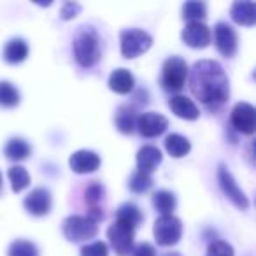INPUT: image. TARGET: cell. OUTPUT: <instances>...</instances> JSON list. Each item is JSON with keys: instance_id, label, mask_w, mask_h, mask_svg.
Wrapping results in <instances>:
<instances>
[{"instance_id": "6da1fadb", "label": "cell", "mask_w": 256, "mask_h": 256, "mask_svg": "<svg viewBox=\"0 0 256 256\" xmlns=\"http://www.w3.org/2000/svg\"><path fill=\"white\" fill-rule=\"evenodd\" d=\"M190 90L202 104L220 107L230 96L224 68L214 60H200L190 72Z\"/></svg>"}, {"instance_id": "7a4b0ae2", "label": "cell", "mask_w": 256, "mask_h": 256, "mask_svg": "<svg viewBox=\"0 0 256 256\" xmlns=\"http://www.w3.org/2000/svg\"><path fill=\"white\" fill-rule=\"evenodd\" d=\"M74 58L81 67H95L100 60V37L92 26H81L74 37Z\"/></svg>"}, {"instance_id": "3957f363", "label": "cell", "mask_w": 256, "mask_h": 256, "mask_svg": "<svg viewBox=\"0 0 256 256\" xmlns=\"http://www.w3.org/2000/svg\"><path fill=\"white\" fill-rule=\"evenodd\" d=\"M190 68L188 64L181 56H170L164 62L162 67V86L165 92L178 93L184 88L188 79Z\"/></svg>"}, {"instance_id": "277c9868", "label": "cell", "mask_w": 256, "mask_h": 256, "mask_svg": "<svg viewBox=\"0 0 256 256\" xmlns=\"http://www.w3.org/2000/svg\"><path fill=\"white\" fill-rule=\"evenodd\" d=\"M121 54L128 60L140 56L153 46V37L139 28H126L120 34Z\"/></svg>"}, {"instance_id": "5b68a950", "label": "cell", "mask_w": 256, "mask_h": 256, "mask_svg": "<svg viewBox=\"0 0 256 256\" xmlns=\"http://www.w3.org/2000/svg\"><path fill=\"white\" fill-rule=\"evenodd\" d=\"M64 235L70 242L90 240L98 234V223L92 221L88 216H68L64 221Z\"/></svg>"}, {"instance_id": "8992f818", "label": "cell", "mask_w": 256, "mask_h": 256, "mask_svg": "<svg viewBox=\"0 0 256 256\" xmlns=\"http://www.w3.org/2000/svg\"><path fill=\"white\" fill-rule=\"evenodd\" d=\"M153 234L160 246H165V248L167 246H174L178 244L182 235V223L174 214H170V216H160L154 221Z\"/></svg>"}, {"instance_id": "52a82bcc", "label": "cell", "mask_w": 256, "mask_h": 256, "mask_svg": "<svg viewBox=\"0 0 256 256\" xmlns=\"http://www.w3.org/2000/svg\"><path fill=\"white\" fill-rule=\"evenodd\" d=\"M107 238H109L110 248L120 256H128L134 249V238H136V228L128 226L124 223L114 221L107 230Z\"/></svg>"}, {"instance_id": "ba28073f", "label": "cell", "mask_w": 256, "mask_h": 256, "mask_svg": "<svg viewBox=\"0 0 256 256\" xmlns=\"http://www.w3.org/2000/svg\"><path fill=\"white\" fill-rule=\"evenodd\" d=\"M218 182H220L221 190H223V193L226 195V198L230 200L235 207H238L240 210L248 209L249 207L248 196H246V193L238 188V184L235 182L232 172L228 170L224 165H220V167H218Z\"/></svg>"}, {"instance_id": "9c48e42d", "label": "cell", "mask_w": 256, "mask_h": 256, "mask_svg": "<svg viewBox=\"0 0 256 256\" xmlns=\"http://www.w3.org/2000/svg\"><path fill=\"white\" fill-rule=\"evenodd\" d=\"M230 121H232V126H234L237 132L251 136V134H254V128H256L254 107L248 102L235 104L230 112Z\"/></svg>"}, {"instance_id": "30bf717a", "label": "cell", "mask_w": 256, "mask_h": 256, "mask_svg": "<svg viewBox=\"0 0 256 256\" xmlns=\"http://www.w3.org/2000/svg\"><path fill=\"white\" fill-rule=\"evenodd\" d=\"M181 39L186 46L195 48V50H204L212 40V34L204 22H192L186 23V26L182 28Z\"/></svg>"}, {"instance_id": "8fae6325", "label": "cell", "mask_w": 256, "mask_h": 256, "mask_svg": "<svg viewBox=\"0 0 256 256\" xmlns=\"http://www.w3.org/2000/svg\"><path fill=\"white\" fill-rule=\"evenodd\" d=\"M237 34L232 28V25L224 22H220L214 25V44H216L218 51H220L223 56L230 58L237 53Z\"/></svg>"}, {"instance_id": "7c38bea8", "label": "cell", "mask_w": 256, "mask_h": 256, "mask_svg": "<svg viewBox=\"0 0 256 256\" xmlns=\"http://www.w3.org/2000/svg\"><path fill=\"white\" fill-rule=\"evenodd\" d=\"M168 120L164 114L158 112H144L137 118V126L136 130H139V134L146 139H153L158 137L167 130Z\"/></svg>"}, {"instance_id": "4fadbf2b", "label": "cell", "mask_w": 256, "mask_h": 256, "mask_svg": "<svg viewBox=\"0 0 256 256\" xmlns=\"http://www.w3.org/2000/svg\"><path fill=\"white\" fill-rule=\"evenodd\" d=\"M26 212L32 216H46L51 210V195L46 188H36L23 200Z\"/></svg>"}, {"instance_id": "5bb4252c", "label": "cell", "mask_w": 256, "mask_h": 256, "mask_svg": "<svg viewBox=\"0 0 256 256\" xmlns=\"http://www.w3.org/2000/svg\"><path fill=\"white\" fill-rule=\"evenodd\" d=\"M68 165L76 174H90V172H95L100 167V156L95 151L81 150L72 154Z\"/></svg>"}, {"instance_id": "9a60e30c", "label": "cell", "mask_w": 256, "mask_h": 256, "mask_svg": "<svg viewBox=\"0 0 256 256\" xmlns=\"http://www.w3.org/2000/svg\"><path fill=\"white\" fill-rule=\"evenodd\" d=\"M164 160V154L156 146H142L137 153V170L144 174H153Z\"/></svg>"}, {"instance_id": "2e32d148", "label": "cell", "mask_w": 256, "mask_h": 256, "mask_svg": "<svg viewBox=\"0 0 256 256\" xmlns=\"http://www.w3.org/2000/svg\"><path fill=\"white\" fill-rule=\"evenodd\" d=\"M168 107H170V110L176 116L182 118V120L193 121L200 116V110H198V107L195 106V102L184 95L170 96V98H168Z\"/></svg>"}, {"instance_id": "e0dca14e", "label": "cell", "mask_w": 256, "mask_h": 256, "mask_svg": "<svg viewBox=\"0 0 256 256\" xmlns=\"http://www.w3.org/2000/svg\"><path fill=\"white\" fill-rule=\"evenodd\" d=\"M134 84H136V78L128 68H116L109 76V88L114 93L126 95V93H130L134 90Z\"/></svg>"}, {"instance_id": "ac0fdd59", "label": "cell", "mask_w": 256, "mask_h": 256, "mask_svg": "<svg viewBox=\"0 0 256 256\" xmlns=\"http://www.w3.org/2000/svg\"><path fill=\"white\" fill-rule=\"evenodd\" d=\"M232 20L238 25L252 26L256 23V6L254 2H234L230 9Z\"/></svg>"}, {"instance_id": "d6986e66", "label": "cell", "mask_w": 256, "mask_h": 256, "mask_svg": "<svg viewBox=\"0 0 256 256\" xmlns=\"http://www.w3.org/2000/svg\"><path fill=\"white\" fill-rule=\"evenodd\" d=\"M26 56H28V44H26L23 39L14 37V39H11L8 44H6L4 58L8 64H12V65L22 64V62L26 60Z\"/></svg>"}, {"instance_id": "ffe728a7", "label": "cell", "mask_w": 256, "mask_h": 256, "mask_svg": "<svg viewBox=\"0 0 256 256\" xmlns=\"http://www.w3.org/2000/svg\"><path fill=\"white\" fill-rule=\"evenodd\" d=\"M144 216L142 212H140V209L136 206V204H123V206L118 207L116 210V221L118 223H124L128 224V226H139L140 223H142Z\"/></svg>"}, {"instance_id": "44dd1931", "label": "cell", "mask_w": 256, "mask_h": 256, "mask_svg": "<svg viewBox=\"0 0 256 256\" xmlns=\"http://www.w3.org/2000/svg\"><path fill=\"white\" fill-rule=\"evenodd\" d=\"M137 112L132 109V107L128 106H121L116 112V128L120 130L121 134L128 136V134H132L137 126Z\"/></svg>"}, {"instance_id": "7402d4cb", "label": "cell", "mask_w": 256, "mask_h": 256, "mask_svg": "<svg viewBox=\"0 0 256 256\" xmlns=\"http://www.w3.org/2000/svg\"><path fill=\"white\" fill-rule=\"evenodd\" d=\"M30 151H32L30 144L26 142L25 139H20V137H12V139H9L8 144H6V148H4L6 156L12 162H22V160H25V158H28Z\"/></svg>"}, {"instance_id": "603a6c76", "label": "cell", "mask_w": 256, "mask_h": 256, "mask_svg": "<svg viewBox=\"0 0 256 256\" xmlns=\"http://www.w3.org/2000/svg\"><path fill=\"white\" fill-rule=\"evenodd\" d=\"M153 206L162 216H170L176 210V206H178V198L172 192H167V190H160L153 195Z\"/></svg>"}, {"instance_id": "cb8c5ba5", "label": "cell", "mask_w": 256, "mask_h": 256, "mask_svg": "<svg viewBox=\"0 0 256 256\" xmlns=\"http://www.w3.org/2000/svg\"><path fill=\"white\" fill-rule=\"evenodd\" d=\"M165 150H167V153L170 154V156L182 158L190 153L192 144H190V140L186 139V137L179 136V134H170V136H167V139H165Z\"/></svg>"}, {"instance_id": "d4e9b609", "label": "cell", "mask_w": 256, "mask_h": 256, "mask_svg": "<svg viewBox=\"0 0 256 256\" xmlns=\"http://www.w3.org/2000/svg\"><path fill=\"white\" fill-rule=\"evenodd\" d=\"M22 100V95L16 86L9 81H0V107H16Z\"/></svg>"}, {"instance_id": "484cf974", "label": "cell", "mask_w": 256, "mask_h": 256, "mask_svg": "<svg viewBox=\"0 0 256 256\" xmlns=\"http://www.w3.org/2000/svg\"><path fill=\"white\" fill-rule=\"evenodd\" d=\"M8 176H9V181H11L12 192L14 193H20L25 188H28L30 176H28V172H26L25 167H22V165H14V167L9 168Z\"/></svg>"}, {"instance_id": "4316f807", "label": "cell", "mask_w": 256, "mask_h": 256, "mask_svg": "<svg viewBox=\"0 0 256 256\" xmlns=\"http://www.w3.org/2000/svg\"><path fill=\"white\" fill-rule=\"evenodd\" d=\"M207 16V6L204 2H186L182 6V18L192 22H202Z\"/></svg>"}, {"instance_id": "83f0119b", "label": "cell", "mask_w": 256, "mask_h": 256, "mask_svg": "<svg viewBox=\"0 0 256 256\" xmlns=\"http://www.w3.org/2000/svg\"><path fill=\"white\" fill-rule=\"evenodd\" d=\"M153 186V178L150 174H144V172L136 170L130 176V181H128V188L132 190L134 193H146Z\"/></svg>"}, {"instance_id": "f1b7e54d", "label": "cell", "mask_w": 256, "mask_h": 256, "mask_svg": "<svg viewBox=\"0 0 256 256\" xmlns=\"http://www.w3.org/2000/svg\"><path fill=\"white\" fill-rule=\"evenodd\" d=\"M8 256H39V251H37V246L34 242L18 238L9 246Z\"/></svg>"}, {"instance_id": "f546056e", "label": "cell", "mask_w": 256, "mask_h": 256, "mask_svg": "<svg viewBox=\"0 0 256 256\" xmlns=\"http://www.w3.org/2000/svg\"><path fill=\"white\" fill-rule=\"evenodd\" d=\"M104 195H106V190H104V186L100 184L98 181L90 182L84 192V198H86V204L90 206V209H96V207L100 206V202L104 200Z\"/></svg>"}, {"instance_id": "4dcf8cb0", "label": "cell", "mask_w": 256, "mask_h": 256, "mask_svg": "<svg viewBox=\"0 0 256 256\" xmlns=\"http://www.w3.org/2000/svg\"><path fill=\"white\" fill-rule=\"evenodd\" d=\"M81 256H109V249H107L106 242L95 240V242H90V244L82 246Z\"/></svg>"}, {"instance_id": "1f68e13d", "label": "cell", "mask_w": 256, "mask_h": 256, "mask_svg": "<svg viewBox=\"0 0 256 256\" xmlns=\"http://www.w3.org/2000/svg\"><path fill=\"white\" fill-rule=\"evenodd\" d=\"M206 256H234V248L224 240H214L207 248Z\"/></svg>"}, {"instance_id": "d6a6232c", "label": "cell", "mask_w": 256, "mask_h": 256, "mask_svg": "<svg viewBox=\"0 0 256 256\" xmlns=\"http://www.w3.org/2000/svg\"><path fill=\"white\" fill-rule=\"evenodd\" d=\"M81 12V6L78 4V2H65L64 6H62V18L64 20H72L76 18V16Z\"/></svg>"}, {"instance_id": "836d02e7", "label": "cell", "mask_w": 256, "mask_h": 256, "mask_svg": "<svg viewBox=\"0 0 256 256\" xmlns=\"http://www.w3.org/2000/svg\"><path fill=\"white\" fill-rule=\"evenodd\" d=\"M130 254L132 256H156V251H154V248L150 242H140V244H137L136 248L132 249Z\"/></svg>"}, {"instance_id": "e575fe53", "label": "cell", "mask_w": 256, "mask_h": 256, "mask_svg": "<svg viewBox=\"0 0 256 256\" xmlns=\"http://www.w3.org/2000/svg\"><path fill=\"white\" fill-rule=\"evenodd\" d=\"M160 256H182V254L178 251H168V252H164V254H160Z\"/></svg>"}, {"instance_id": "d590c367", "label": "cell", "mask_w": 256, "mask_h": 256, "mask_svg": "<svg viewBox=\"0 0 256 256\" xmlns=\"http://www.w3.org/2000/svg\"><path fill=\"white\" fill-rule=\"evenodd\" d=\"M0 182H2V178H0Z\"/></svg>"}]
</instances>
